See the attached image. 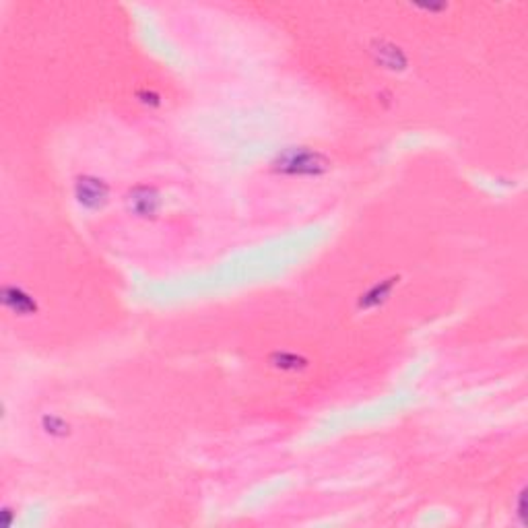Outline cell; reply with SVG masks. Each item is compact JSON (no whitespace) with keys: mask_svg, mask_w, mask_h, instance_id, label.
Masks as SVG:
<instances>
[{"mask_svg":"<svg viewBox=\"0 0 528 528\" xmlns=\"http://www.w3.org/2000/svg\"><path fill=\"white\" fill-rule=\"evenodd\" d=\"M329 159L322 153L293 147L279 155V159L275 161V169L287 176H320L329 169Z\"/></svg>","mask_w":528,"mask_h":528,"instance_id":"6da1fadb","label":"cell"},{"mask_svg":"<svg viewBox=\"0 0 528 528\" xmlns=\"http://www.w3.org/2000/svg\"><path fill=\"white\" fill-rule=\"evenodd\" d=\"M272 363H275L277 367H281V369H299V367L305 365V359L297 357L293 353H277V355L272 357Z\"/></svg>","mask_w":528,"mask_h":528,"instance_id":"8992f818","label":"cell"},{"mask_svg":"<svg viewBox=\"0 0 528 528\" xmlns=\"http://www.w3.org/2000/svg\"><path fill=\"white\" fill-rule=\"evenodd\" d=\"M131 211H134L138 217H153L159 209V197L151 188H136L131 192Z\"/></svg>","mask_w":528,"mask_h":528,"instance_id":"3957f363","label":"cell"},{"mask_svg":"<svg viewBox=\"0 0 528 528\" xmlns=\"http://www.w3.org/2000/svg\"><path fill=\"white\" fill-rule=\"evenodd\" d=\"M77 198L83 206H89V209H98L101 206L105 200H107V186L105 182H101L98 178H79L77 180Z\"/></svg>","mask_w":528,"mask_h":528,"instance_id":"7a4b0ae2","label":"cell"},{"mask_svg":"<svg viewBox=\"0 0 528 528\" xmlns=\"http://www.w3.org/2000/svg\"><path fill=\"white\" fill-rule=\"evenodd\" d=\"M4 303L15 308L19 314H27L35 310V303L29 296H23L19 289H4Z\"/></svg>","mask_w":528,"mask_h":528,"instance_id":"277c9868","label":"cell"},{"mask_svg":"<svg viewBox=\"0 0 528 528\" xmlns=\"http://www.w3.org/2000/svg\"><path fill=\"white\" fill-rule=\"evenodd\" d=\"M392 285H395V279H388V281H384L382 285H376L371 291H367L362 299V305L363 308H371V305H378L382 299H386L384 296H388L390 293V289H392Z\"/></svg>","mask_w":528,"mask_h":528,"instance_id":"5b68a950","label":"cell"}]
</instances>
